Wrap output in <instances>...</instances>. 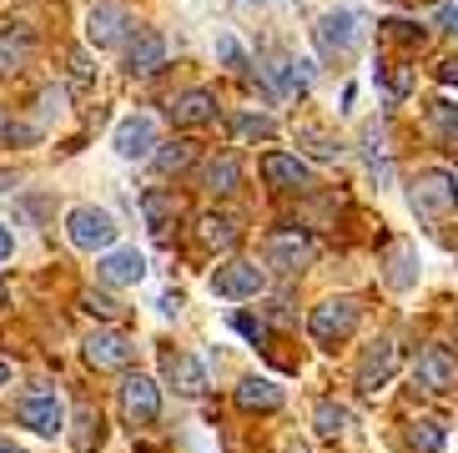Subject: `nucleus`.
<instances>
[{
	"mask_svg": "<svg viewBox=\"0 0 458 453\" xmlns=\"http://www.w3.org/2000/svg\"><path fill=\"white\" fill-rule=\"evenodd\" d=\"M277 132L267 116H232V136L237 141H267V136Z\"/></svg>",
	"mask_w": 458,
	"mask_h": 453,
	"instance_id": "31",
	"label": "nucleus"
},
{
	"mask_svg": "<svg viewBox=\"0 0 458 453\" xmlns=\"http://www.w3.org/2000/svg\"><path fill=\"white\" fill-rule=\"evenodd\" d=\"M312 257H318V247H312V237L308 232H297V226L272 232L267 237V267H277V272H302Z\"/></svg>",
	"mask_w": 458,
	"mask_h": 453,
	"instance_id": "6",
	"label": "nucleus"
},
{
	"mask_svg": "<svg viewBox=\"0 0 458 453\" xmlns=\"http://www.w3.org/2000/svg\"><path fill=\"white\" fill-rule=\"evenodd\" d=\"M418 383L428 388V393H458V358L448 347H428L418 358Z\"/></svg>",
	"mask_w": 458,
	"mask_h": 453,
	"instance_id": "13",
	"label": "nucleus"
},
{
	"mask_svg": "<svg viewBox=\"0 0 458 453\" xmlns=\"http://www.w3.org/2000/svg\"><path fill=\"white\" fill-rule=\"evenodd\" d=\"M111 147H116V157H126V161H141V157H151L157 151V121L151 116H122L116 121V132H111Z\"/></svg>",
	"mask_w": 458,
	"mask_h": 453,
	"instance_id": "7",
	"label": "nucleus"
},
{
	"mask_svg": "<svg viewBox=\"0 0 458 453\" xmlns=\"http://www.w3.org/2000/svg\"><path fill=\"white\" fill-rule=\"evenodd\" d=\"M262 176H267L277 192H302L312 187V167L302 157H287V151H267L262 157Z\"/></svg>",
	"mask_w": 458,
	"mask_h": 453,
	"instance_id": "12",
	"label": "nucleus"
},
{
	"mask_svg": "<svg viewBox=\"0 0 458 453\" xmlns=\"http://www.w3.org/2000/svg\"><path fill=\"white\" fill-rule=\"evenodd\" d=\"M162 378L176 388V393H187V398H197V393L207 388L202 363L191 358V353H176V347H162Z\"/></svg>",
	"mask_w": 458,
	"mask_h": 453,
	"instance_id": "14",
	"label": "nucleus"
},
{
	"mask_svg": "<svg viewBox=\"0 0 458 453\" xmlns=\"http://www.w3.org/2000/svg\"><path fill=\"white\" fill-rule=\"evenodd\" d=\"M5 383H11V368H5V363H0V388H5Z\"/></svg>",
	"mask_w": 458,
	"mask_h": 453,
	"instance_id": "43",
	"label": "nucleus"
},
{
	"mask_svg": "<svg viewBox=\"0 0 458 453\" xmlns=\"http://www.w3.org/2000/svg\"><path fill=\"white\" fill-rule=\"evenodd\" d=\"M287 453H308V449H302V443H287Z\"/></svg>",
	"mask_w": 458,
	"mask_h": 453,
	"instance_id": "44",
	"label": "nucleus"
},
{
	"mask_svg": "<svg viewBox=\"0 0 458 453\" xmlns=\"http://www.w3.org/2000/svg\"><path fill=\"white\" fill-rule=\"evenodd\" d=\"M122 408H126V418H131L136 428L157 423V414H162V388L151 383V378H141V373H126L122 378Z\"/></svg>",
	"mask_w": 458,
	"mask_h": 453,
	"instance_id": "8",
	"label": "nucleus"
},
{
	"mask_svg": "<svg viewBox=\"0 0 458 453\" xmlns=\"http://www.w3.org/2000/svg\"><path fill=\"white\" fill-rule=\"evenodd\" d=\"M172 121L176 126H207V121H216V96L212 91H187L172 101Z\"/></svg>",
	"mask_w": 458,
	"mask_h": 453,
	"instance_id": "21",
	"label": "nucleus"
},
{
	"mask_svg": "<svg viewBox=\"0 0 458 453\" xmlns=\"http://www.w3.org/2000/svg\"><path fill=\"white\" fill-rule=\"evenodd\" d=\"M358 318H363V307H358V297H327V303L312 307V318H308V333L312 343H323V347H337L343 338L358 328Z\"/></svg>",
	"mask_w": 458,
	"mask_h": 453,
	"instance_id": "1",
	"label": "nucleus"
},
{
	"mask_svg": "<svg viewBox=\"0 0 458 453\" xmlns=\"http://www.w3.org/2000/svg\"><path fill=\"white\" fill-rule=\"evenodd\" d=\"M383 40H393V46H423V26H408V21H383Z\"/></svg>",
	"mask_w": 458,
	"mask_h": 453,
	"instance_id": "32",
	"label": "nucleus"
},
{
	"mask_svg": "<svg viewBox=\"0 0 458 453\" xmlns=\"http://www.w3.org/2000/svg\"><path fill=\"white\" fill-rule=\"evenodd\" d=\"M66 237H71V247H81V252H106L111 242H116V217H111L106 207H71Z\"/></svg>",
	"mask_w": 458,
	"mask_h": 453,
	"instance_id": "2",
	"label": "nucleus"
},
{
	"mask_svg": "<svg viewBox=\"0 0 458 453\" xmlns=\"http://www.w3.org/2000/svg\"><path fill=\"white\" fill-rule=\"evenodd\" d=\"M71 76H76V81H91V61H86V51H71Z\"/></svg>",
	"mask_w": 458,
	"mask_h": 453,
	"instance_id": "38",
	"label": "nucleus"
},
{
	"mask_svg": "<svg viewBox=\"0 0 458 453\" xmlns=\"http://www.w3.org/2000/svg\"><path fill=\"white\" fill-rule=\"evenodd\" d=\"M237 408H247V414H277L283 408V388L272 383V378H242L237 383Z\"/></svg>",
	"mask_w": 458,
	"mask_h": 453,
	"instance_id": "19",
	"label": "nucleus"
},
{
	"mask_svg": "<svg viewBox=\"0 0 458 453\" xmlns=\"http://www.w3.org/2000/svg\"><path fill=\"white\" fill-rule=\"evenodd\" d=\"M30 56H36V30L30 26H11L5 36H0V71H5V76L26 71Z\"/></svg>",
	"mask_w": 458,
	"mask_h": 453,
	"instance_id": "18",
	"label": "nucleus"
},
{
	"mask_svg": "<svg viewBox=\"0 0 458 453\" xmlns=\"http://www.w3.org/2000/svg\"><path fill=\"white\" fill-rule=\"evenodd\" d=\"M141 212H147L151 226H166V222H176V217H182V197H176V192H166V187H151V192H141Z\"/></svg>",
	"mask_w": 458,
	"mask_h": 453,
	"instance_id": "23",
	"label": "nucleus"
},
{
	"mask_svg": "<svg viewBox=\"0 0 458 453\" xmlns=\"http://www.w3.org/2000/svg\"><path fill=\"white\" fill-rule=\"evenodd\" d=\"M15 414H21V423H26L30 433H41V439H55V433L66 428V414H61V398H55V393H26Z\"/></svg>",
	"mask_w": 458,
	"mask_h": 453,
	"instance_id": "10",
	"label": "nucleus"
},
{
	"mask_svg": "<svg viewBox=\"0 0 458 453\" xmlns=\"http://www.w3.org/2000/svg\"><path fill=\"white\" fill-rule=\"evenodd\" d=\"M267 287V272L257 262H227L212 272V293L216 297H257Z\"/></svg>",
	"mask_w": 458,
	"mask_h": 453,
	"instance_id": "9",
	"label": "nucleus"
},
{
	"mask_svg": "<svg viewBox=\"0 0 458 453\" xmlns=\"http://www.w3.org/2000/svg\"><path fill=\"white\" fill-rule=\"evenodd\" d=\"M0 126H5V121H0Z\"/></svg>",
	"mask_w": 458,
	"mask_h": 453,
	"instance_id": "46",
	"label": "nucleus"
},
{
	"mask_svg": "<svg viewBox=\"0 0 458 453\" xmlns=\"http://www.w3.org/2000/svg\"><path fill=\"white\" fill-rule=\"evenodd\" d=\"M428 126H433V136L458 157V107L454 101H428Z\"/></svg>",
	"mask_w": 458,
	"mask_h": 453,
	"instance_id": "24",
	"label": "nucleus"
},
{
	"mask_svg": "<svg viewBox=\"0 0 458 453\" xmlns=\"http://www.w3.org/2000/svg\"><path fill=\"white\" fill-rule=\"evenodd\" d=\"M373 76H377V86L393 96V101H403L408 91H413V71L408 66H398V61H377L373 66Z\"/></svg>",
	"mask_w": 458,
	"mask_h": 453,
	"instance_id": "27",
	"label": "nucleus"
},
{
	"mask_svg": "<svg viewBox=\"0 0 458 453\" xmlns=\"http://www.w3.org/2000/svg\"><path fill=\"white\" fill-rule=\"evenodd\" d=\"M157 307H162V312H176V307H182V297H176V293H162V303H157Z\"/></svg>",
	"mask_w": 458,
	"mask_h": 453,
	"instance_id": "41",
	"label": "nucleus"
},
{
	"mask_svg": "<svg viewBox=\"0 0 458 453\" xmlns=\"http://www.w3.org/2000/svg\"><path fill=\"white\" fill-rule=\"evenodd\" d=\"M297 141H302V147H308L318 161H337V157H343V147H337V136L318 132V126H302V132H297Z\"/></svg>",
	"mask_w": 458,
	"mask_h": 453,
	"instance_id": "29",
	"label": "nucleus"
},
{
	"mask_svg": "<svg viewBox=\"0 0 458 453\" xmlns=\"http://www.w3.org/2000/svg\"><path fill=\"white\" fill-rule=\"evenodd\" d=\"M433 76L444 81V86H458V56H448V61H438V66H433Z\"/></svg>",
	"mask_w": 458,
	"mask_h": 453,
	"instance_id": "37",
	"label": "nucleus"
},
{
	"mask_svg": "<svg viewBox=\"0 0 458 453\" xmlns=\"http://www.w3.org/2000/svg\"><path fill=\"white\" fill-rule=\"evenodd\" d=\"M312 428H318L323 439H337V433L348 428V414H343L337 403H318V408H312Z\"/></svg>",
	"mask_w": 458,
	"mask_h": 453,
	"instance_id": "30",
	"label": "nucleus"
},
{
	"mask_svg": "<svg viewBox=\"0 0 458 453\" xmlns=\"http://www.w3.org/2000/svg\"><path fill=\"white\" fill-rule=\"evenodd\" d=\"M81 303H86V312H91V318H106V322H116L126 312V307L116 303V297H106V293H86Z\"/></svg>",
	"mask_w": 458,
	"mask_h": 453,
	"instance_id": "34",
	"label": "nucleus"
},
{
	"mask_svg": "<svg viewBox=\"0 0 458 453\" xmlns=\"http://www.w3.org/2000/svg\"><path fill=\"white\" fill-rule=\"evenodd\" d=\"M413 267H418V257L408 252V247H398V252H393V272H388L393 287H413V278H418Z\"/></svg>",
	"mask_w": 458,
	"mask_h": 453,
	"instance_id": "33",
	"label": "nucleus"
},
{
	"mask_svg": "<svg viewBox=\"0 0 458 453\" xmlns=\"http://www.w3.org/2000/svg\"><path fill=\"white\" fill-rule=\"evenodd\" d=\"M96 272H101V282H111V287H136V282L147 278V257L136 252V247H116V252H106L96 262Z\"/></svg>",
	"mask_w": 458,
	"mask_h": 453,
	"instance_id": "15",
	"label": "nucleus"
},
{
	"mask_svg": "<svg viewBox=\"0 0 458 453\" xmlns=\"http://www.w3.org/2000/svg\"><path fill=\"white\" fill-rule=\"evenodd\" d=\"M166 66V40L157 30H136V40L126 46V71L131 76H157Z\"/></svg>",
	"mask_w": 458,
	"mask_h": 453,
	"instance_id": "16",
	"label": "nucleus"
},
{
	"mask_svg": "<svg viewBox=\"0 0 458 453\" xmlns=\"http://www.w3.org/2000/svg\"><path fill=\"white\" fill-rule=\"evenodd\" d=\"M126 358H131V343H126V333H111V328H101V333L86 338V363H91V368H126Z\"/></svg>",
	"mask_w": 458,
	"mask_h": 453,
	"instance_id": "17",
	"label": "nucleus"
},
{
	"mask_svg": "<svg viewBox=\"0 0 458 453\" xmlns=\"http://www.w3.org/2000/svg\"><path fill=\"white\" fill-rule=\"evenodd\" d=\"M0 453H26V449H15L11 439H0Z\"/></svg>",
	"mask_w": 458,
	"mask_h": 453,
	"instance_id": "42",
	"label": "nucleus"
},
{
	"mask_svg": "<svg viewBox=\"0 0 458 453\" xmlns=\"http://www.w3.org/2000/svg\"><path fill=\"white\" fill-rule=\"evenodd\" d=\"M15 252V242H11V232H5V226H0V262H5V257Z\"/></svg>",
	"mask_w": 458,
	"mask_h": 453,
	"instance_id": "39",
	"label": "nucleus"
},
{
	"mask_svg": "<svg viewBox=\"0 0 458 453\" xmlns=\"http://www.w3.org/2000/svg\"><path fill=\"white\" fill-rule=\"evenodd\" d=\"M126 5L116 0H96L91 11H86V40H91L96 51H111V46H122L126 40Z\"/></svg>",
	"mask_w": 458,
	"mask_h": 453,
	"instance_id": "5",
	"label": "nucleus"
},
{
	"mask_svg": "<svg viewBox=\"0 0 458 453\" xmlns=\"http://www.w3.org/2000/svg\"><path fill=\"white\" fill-rule=\"evenodd\" d=\"M312 40H318V51L333 56V61H343V56L358 51V40H363V21H358V11H327L318 26H312Z\"/></svg>",
	"mask_w": 458,
	"mask_h": 453,
	"instance_id": "3",
	"label": "nucleus"
},
{
	"mask_svg": "<svg viewBox=\"0 0 458 453\" xmlns=\"http://www.w3.org/2000/svg\"><path fill=\"white\" fill-rule=\"evenodd\" d=\"M398 363H403V358H398V343H388V338L368 343L363 363H358V388H363V393H377V388L398 373Z\"/></svg>",
	"mask_w": 458,
	"mask_h": 453,
	"instance_id": "11",
	"label": "nucleus"
},
{
	"mask_svg": "<svg viewBox=\"0 0 458 453\" xmlns=\"http://www.w3.org/2000/svg\"><path fill=\"white\" fill-rule=\"evenodd\" d=\"M71 428H76V433H71V443H76L81 453H91L96 443H101V414H96L91 403H81V408H76V418H71Z\"/></svg>",
	"mask_w": 458,
	"mask_h": 453,
	"instance_id": "26",
	"label": "nucleus"
},
{
	"mask_svg": "<svg viewBox=\"0 0 458 453\" xmlns=\"http://www.w3.org/2000/svg\"><path fill=\"white\" fill-rule=\"evenodd\" d=\"M408 197H413V212H423V217H454L458 212V182L448 172H418Z\"/></svg>",
	"mask_w": 458,
	"mask_h": 453,
	"instance_id": "4",
	"label": "nucleus"
},
{
	"mask_svg": "<svg viewBox=\"0 0 458 453\" xmlns=\"http://www.w3.org/2000/svg\"><path fill=\"white\" fill-rule=\"evenodd\" d=\"M0 303H5V287H0Z\"/></svg>",
	"mask_w": 458,
	"mask_h": 453,
	"instance_id": "45",
	"label": "nucleus"
},
{
	"mask_svg": "<svg viewBox=\"0 0 458 453\" xmlns=\"http://www.w3.org/2000/svg\"><path fill=\"white\" fill-rule=\"evenodd\" d=\"M408 443H413V453H444V423L418 418V423L408 428Z\"/></svg>",
	"mask_w": 458,
	"mask_h": 453,
	"instance_id": "28",
	"label": "nucleus"
},
{
	"mask_svg": "<svg viewBox=\"0 0 458 453\" xmlns=\"http://www.w3.org/2000/svg\"><path fill=\"white\" fill-rule=\"evenodd\" d=\"M197 237H202L212 252H232V247L242 242V222L227 217V212H207L202 222H197Z\"/></svg>",
	"mask_w": 458,
	"mask_h": 453,
	"instance_id": "20",
	"label": "nucleus"
},
{
	"mask_svg": "<svg viewBox=\"0 0 458 453\" xmlns=\"http://www.w3.org/2000/svg\"><path fill=\"white\" fill-rule=\"evenodd\" d=\"M216 56H222L227 71H237V76L247 71V56H242V46H237V36H216Z\"/></svg>",
	"mask_w": 458,
	"mask_h": 453,
	"instance_id": "35",
	"label": "nucleus"
},
{
	"mask_svg": "<svg viewBox=\"0 0 458 453\" xmlns=\"http://www.w3.org/2000/svg\"><path fill=\"white\" fill-rule=\"evenodd\" d=\"M237 333L252 338V343H267V322H257V318H237Z\"/></svg>",
	"mask_w": 458,
	"mask_h": 453,
	"instance_id": "36",
	"label": "nucleus"
},
{
	"mask_svg": "<svg viewBox=\"0 0 458 453\" xmlns=\"http://www.w3.org/2000/svg\"><path fill=\"white\" fill-rule=\"evenodd\" d=\"M202 187L212 192V197H227V192L242 187V161L237 157H216L202 167Z\"/></svg>",
	"mask_w": 458,
	"mask_h": 453,
	"instance_id": "22",
	"label": "nucleus"
},
{
	"mask_svg": "<svg viewBox=\"0 0 458 453\" xmlns=\"http://www.w3.org/2000/svg\"><path fill=\"white\" fill-rule=\"evenodd\" d=\"M438 21H444V26L458 36V11H454V5H444V15H438Z\"/></svg>",
	"mask_w": 458,
	"mask_h": 453,
	"instance_id": "40",
	"label": "nucleus"
},
{
	"mask_svg": "<svg viewBox=\"0 0 458 453\" xmlns=\"http://www.w3.org/2000/svg\"><path fill=\"white\" fill-rule=\"evenodd\" d=\"M151 161H157V172H187L191 161H197V141H166V147L151 151Z\"/></svg>",
	"mask_w": 458,
	"mask_h": 453,
	"instance_id": "25",
	"label": "nucleus"
}]
</instances>
